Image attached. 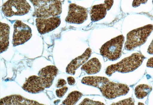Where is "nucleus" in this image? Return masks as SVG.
I'll list each match as a JSON object with an SVG mask.
<instances>
[{"instance_id":"1","label":"nucleus","mask_w":153,"mask_h":105,"mask_svg":"<svg viewBox=\"0 0 153 105\" xmlns=\"http://www.w3.org/2000/svg\"><path fill=\"white\" fill-rule=\"evenodd\" d=\"M81 83L98 88L105 98L110 100L125 95L129 91V87L126 84L110 81L108 79L102 76L85 77Z\"/></svg>"},{"instance_id":"2","label":"nucleus","mask_w":153,"mask_h":105,"mask_svg":"<svg viewBox=\"0 0 153 105\" xmlns=\"http://www.w3.org/2000/svg\"><path fill=\"white\" fill-rule=\"evenodd\" d=\"M34 7L33 17L48 18L58 16L62 12V4L58 0H30Z\"/></svg>"},{"instance_id":"3","label":"nucleus","mask_w":153,"mask_h":105,"mask_svg":"<svg viewBox=\"0 0 153 105\" xmlns=\"http://www.w3.org/2000/svg\"><path fill=\"white\" fill-rule=\"evenodd\" d=\"M145 58V57L140 53H134L120 62L108 66L105 73L110 76L116 72L125 73L133 71L142 65Z\"/></svg>"},{"instance_id":"4","label":"nucleus","mask_w":153,"mask_h":105,"mask_svg":"<svg viewBox=\"0 0 153 105\" xmlns=\"http://www.w3.org/2000/svg\"><path fill=\"white\" fill-rule=\"evenodd\" d=\"M153 31V25L149 24L131 31L127 35L124 49L128 51H131L142 45L145 43Z\"/></svg>"},{"instance_id":"5","label":"nucleus","mask_w":153,"mask_h":105,"mask_svg":"<svg viewBox=\"0 0 153 105\" xmlns=\"http://www.w3.org/2000/svg\"><path fill=\"white\" fill-rule=\"evenodd\" d=\"M124 37L123 35L116 37L106 42L100 50L101 55L109 60H117L121 57Z\"/></svg>"},{"instance_id":"6","label":"nucleus","mask_w":153,"mask_h":105,"mask_svg":"<svg viewBox=\"0 0 153 105\" xmlns=\"http://www.w3.org/2000/svg\"><path fill=\"white\" fill-rule=\"evenodd\" d=\"M30 5L26 0H9L3 5L2 10L5 16H22L30 10Z\"/></svg>"},{"instance_id":"7","label":"nucleus","mask_w":153,"mask_h":105,"mask_svg":"<svg viewBox=\"0 0 153 105\" xmlns=\"http://www.w3.org/2000/svg\"><path fill=\"white\" fill-rule=\"evenodd\" d=\"M30 27L20 20H17L14 24V32L12 44L13 47L24 44L32 36Z\"/></svg>"},{"instance_id":"8","label":"nucleus","mask_w":153,"mask_h":105,"mask_svg":"<svg viewBox=\"0 0 153 105\" xmlns=\"http://www.w3.org/2000/svg\"><path fill=\"white\" fill-rule=\"evenodd\" d=\"M88 18V11L86 8L75 4L69 5L68 16L65 21L69 24H82Z\"/></svg>"},{"instance_id":"9","label":"nucleus","mask_w":153,"mask_h":105,"mask_svg":"<svg viewBox=\"0 0 153 105\" xmlns=\"http://www.w3.org/2000/svg\"><path fill=\"white\" fill-rule=\"evenodd\" d=\"M61 20L59 17H52L48 18H39L36 19V25L39 33L45 34L55 30L60 25Z\"/></svg>"},{"instance_id":"10","label":"nucleus","mask_w":153,"mask_h":105,"mask_svg":"<svg viewBox=\"0 0 153 105\" xmlns=\"http://www.w3.org/2000/svg\"><path fill=\"white\" fill-rule=\"evenodd\" d=\"M22 88L25 91L33 94L40 93L45 89L40 76L35 75L30 76L23 84Z\"/></svg>"},{"instance_id":"11","label":"nucleus","mask_w":153,"mask_h":105,"mask_svg":"<svg viewBox=\"0 0 153 105\" xmlns=\"http://www.w3.org/2000/svg\"><path fill=\"white\" fill-rule=\"evenodd\" d=\"M58 74V69L53 65L48 66L41 69L38 72L45 88H49L53 85L55 77Z\"/></svg>"},{"instance_id":"12","label":"nucleus","mask_w":153,"mask_h":105,"mask_svg":"<svg viewBox=\"0 0 153 105\" xmlns=\"http://www.w3.org/2000/svg\"><path fill=\"white\" fill-rule=\"evenodd\" d=\"M91 49L90 48L86 49L84 54L76 57L66 67V73L72 75H74L76 69L87 62L91 57Z\"/></svg>"},{"instance_id":"13","label":"nucleus","mask_w":153,"mask_h":105,"mask_svg":"<svg viewBox=\"0 0 153 105\" xmlns=\"http://www.w3.org/2000/svg\"><path fill=\"white\" fill-rule=\"evenodd\" d=\"M1 105H43L36 101L30 100L19 95H12L5 97L0 100Z\"/></svg>"},{"instance_id":"14","label":"nucleus","mask_w":153,"mask_h":105,"mask_svg":"<svg viewBox=\"0 0 153 105\" xmlns=\"http://www.w3.org/2000/svg\"><path fill=\"white\" fill-rule=\"evenodd\" d=\"M102 68L100 61L96 58L91 59L82 65V70L87 74L91 75L99 73Z\"/></svg>"},{"instance_id":"15","label":"nucleus","mask_w":153,"mask_h":105,"mask_svg":"<svg viewBox=\"0 0 153 105\" xmlns=\"http://www.w3.org/2000/svg\"><path fill=\"white\" fill-rule=\"evenodd\" d=\"M10 27L8 24L1 22V53L7 50L9 45V34Z\"/></svg>"},{"instance_id":"16","label":"nucleus","mask_w":153,"mask_h":105,"mask_svg":"<svg viewBox=\"0 0 153 105\" xmlns=\"http://www.w3.org/2000/svg\"><path fill=\"white\" fill-rule=\"evenodd\" d=\"M107 10V8L104 3L92 6L90 11L91 21L95 22L104 18Z\"/></svg>"},{"instance_id":"17","label":"nucleus","mask_w":153,"mask_h":105,"mask_svg":"<svg viewBox=\"0 0 153 105\" xmlns=\"http://www.w3.org/2000/svg\"><path fill=\"white\" fill-rule=\"evenodd\" d=\"M152 90V88L147 84H140L137 86L134 90L135 95L138 99H143L148 95Z\"/></svg>"},{"instance_id":"18","label":"nucleus","mask_w":153,"mask_h":105,"mask_svg":"<svg viewBox=\"0 0 153 105\" xmlns=\"http://www.w3.org/2000/svg\"><path fill=\"white\" fill-rule=\"evenodd\" d=\"M82 95V94L79 91H72L69 94L66 99L63 101L62 104L65 105H75L80 100Z\"/></svg>"},{"instance_id":"19","label":"nucleus","mask_w":153,"mask_h":105,"mask_svg":"<svg viewBox=\"0 0 153 105\" xmlns=\"http://www.w3.org/2000/svg\"><path fill=\"white\" fill-rule=\"evenodd\" d=\"M111 105H134V102L132 98H129L128 99H124L120 101L117 103L112 104Z\"/></svg>"},{"instance_id":"20","label":"nucleus","mask_w":153,"mask_h":105,"mask_svg":"<svg viewBox=\"0 0 153 105\" xmlns=\"http://www.w3.org/2000/svg\"><path fill=\"white\" fill-rule=\"evenodd\" d=\"M79 105H105L104 104L101 103L100 102L96 101L91 100L88 98H85L81 103L79 104Z\"/></svg>"},{"instance_id":"21","label":"nucleus","mask_w":153,"mask_h":105,"mask_svg":"<svg viewBox=\"0 0 153 105\" xmlns=\"http://www.w3.org/2000/svg\"><path fill=\"white\" fill-rule=\"evenodd\" d=\"M68 90V88L67 86H64L62 88L57 89L56 91V95L57 97L62 98L66 93Z\"/></svg>"},{"instance_id":"22","label":"nucleus","mask_w":153,"mask_h":105,"mask_svg":"<svg viewBox=\"0 0 153 105\" xmlns=\"http://www.w3.org/2000/svg\"><path fill=\"white\" fill-rule=\"evenodd\" d=\"M148 0H134L132 3V6L136 7L140 6L141 4H144L147 2Z\"/></svg>"},{"instance_id":"23","label":"nucleus","mask_w":153,"mask_h":105,"mask_svg":"<svg viewBox=\"0 0 153 105\" xmlns=\"http://www.w3.org/2000/svg\"><path fill=\"white\" fill-rule=\"evenodd\" d=\"M67 84V82L65 80L62 79H60L57 81L56 87L57 88H61L65 86Z\"/></svg>"},{"instance_id":"24","label":"nucleus","mask_w":153,"mask_h":105,"mask_svg":"<svg viewBox=\"0 0 153 105\" xmlns=\"http://www.w3.org/2000/svg\"><path fill=\"white\" fill-rule=\"evenodd\" d=\"M114 0H105L104 4L107 8L108 10H110L113 6Z\"/></svg>"},{"instance_id":"25","label":"nucleus","mask_w":153,"mask_h":105,"mask_svg":"<svg viewBox=\"0 0 153 105\" xmlns=\"http://www.w3.org/2000/svg\"><path fill=\"white\" fill-rule=\"evenodd\" d=\"M68 80V84L70 86L74 85L76 83V80H75L74 77H71V76H69L67 78Z\"/></svg>"},{"instance_id":"26","label":"nucleus","mask_w":153,"mask_h":105,"mask_svg":"<svg viewBox=\"0 0 153 105\" xmlns=\"http://www.w3.org/2000/svg\"><path fill=\"white\" fill-rule=\"evenodd\" d=\"M147 66L153 69V57L149 59L147 63Z\"/></svg>"},{"instance_id":"27","label":"nucleus","mask_w":153,"mask_h":105,"mask_svg":"<svg viewBox=\"0 0 153 105\" xmlns=\"http://www.w3.org/2000/svg\"><path fill=\"white\" fill-rule=\"evenodd\" d=\"M147 52L150 54H153V39L148 48Z\"/></svg>"},{"instance_id":"28","label":"nucleus","mask_w":153,"mask_h":105,"mask_svg":"<svg viewBox=\"0 0 153 105\" xmlns=\"http://www.w3.org/2000/svg\"><path fill=\"white\" fill-rule=\"evenodd\" d=\"M152 3H153V1H152Z\"/></svg>"}]
</instances>
